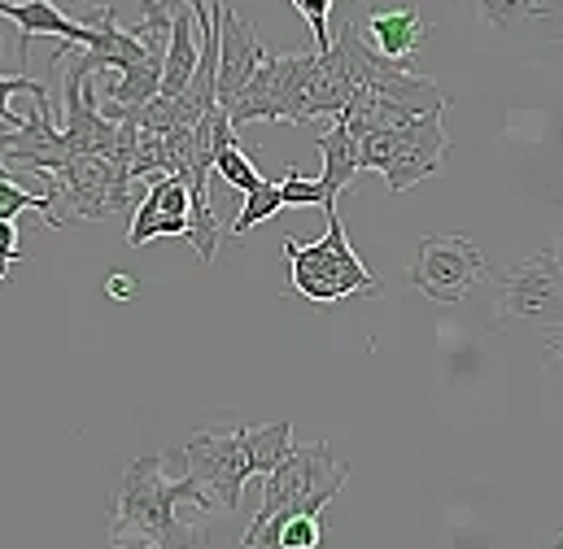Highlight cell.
<instances>
[{
	"label": "cell",
	"mask_w": 563,
	"mask_h": 549,
	"mask_svg": "<svg viewBox=\"0 0 563 549\" xmlns=\"http://www.w3.org/2000/svg\"><path fill=\"white\" fill-rule=\"evenodd\" d=\"M319 53H284V57H263L254 79L241 88V97L228 105L232 127L245 123H306V97L314 79Z\"/></svg>",
	"instance_id": "277c9868"
},
{
	"label": "cell",
	"mask_w": 563,
	"mask_h": 549,
	"mask_svg": "<svg viewBox=\"0 0 563 549\" xmlns=\"http://www.w3.org/2000/svg\"><path fill=\"white\" fill-rule=\"evenodd\" d=\"M201 61V44H197V18L192 9H175L170 22V44H166V66H162V97H179Z\"/></svg>",
	"instance_id": "2e32d148"
},
{
	"label": "cell",
	"mask_w": 563,
	"mask_h": 549,
	"mask_svg": "<svg viewBox=\"0 0 563 549\" xmlns=\"http://www.w3.org/2000/svg\"><path fill=\"white\" fill-rule=\"evenodd\" d=\"M472 13L489 31H525V26L563 31V0H472Z\"/></svg>",
	"instance_id": "9a60e30c"
},
{
	"label": "cell",
	"mask_w": 563,
	"mask_h": 549,
	"mask_svg": "<svg viewBox=\"0 0 563 549\" xmlns=\"http://www.w3.org/2000/svg\"><path fill=\"white\" fill-rule=\"evenodd\" d=\"M210 13H214V26H219V105L228 110L241 97V88L254 79V70L263 66L267 48L258 40V26L250 18H241L232 4L214 0Z\"/></svg>",
	"instance_id": "30bf717a"
},
{
	"label": "cell",
	"mask_w": 563,
	"mask_h": 549,
	"mask_svg": "<svg viewBox=\"0 0 563 549\" xmlns=\"http://www.w3.org/2000/svg\"><path fill=\"white\" fill-rule=\"evenodd\" d=\"M132 175L119 170L110 157H92V153H75L48 183V197L57 205H66V223L70 219H110L119 210L132 205Z\"/></svg>",
	"instance_id": "8992f818"
},
{
	"label": "cell",
	"mask_w": 563,
	"mask_h": 549,
	"mask_svg": "<svg viewBox=\"0 0 563 549\" xmlns=\"http://www.w3.org/2000/svg\"><path fill=\"white\" fill-rule=\"evenodd\" d=\"M184 467L188 475L214 497V506L236 511L250 471V449H245V427H219V432H192L184 445Z\"/></svg>",
	"instance_id": "ba28073f"
},
{
	"label": "cell",
	"mask_w": 563,
	"mask_h": 549,
	"mask_svg": "<svg viewBox=\"0 0 563 549\" xmlns=\"http://www.w3.org/2000/svg\"><path fill=\"white\" fill-rule=\"evenodd\" d=\"M498 323L551 332L563 323V267L551 249L516 262L498 288Z\"/></svg>",
	"instance_id": "5b68a950"
},
{
	"label": "cell",
	"mask_w": 563,
	"mask_h": 549,
	"mask_svg": "<svg viewBox=\"0 0 563 549\" xmlns=\"http://www.w3.org/2000/svg\"><path fill=\"white\" fill-rule=\"evenodd\" d=\"M70 157H75V148H70V139L62 136V127L53 123L48 101H35V110L22 119V127L0 132V161L4 166H31L48 183Z\"/></svg>",
	"instance_id": "8fae6325"
},
{
	"label": "cell",
	"mask_w": 563,
	"mask_h": 549,
	"mask_svg": "<svg viewBox=\"0 0 563 549\" xmlns=\"http://www.w3.org/2000/svg\"><path fill=\"white\" fill-rule=\"evenodd\" d=\"M542 345H547V358L563 367V323L560 327H551V332H542Z\"/></svg>",
	"instance_id": "cb8c5ba5"
},
{
	"label": "cell",
	"mask_w": 563,
	"mask_h": 549,
	"mask_svg": "<svg viewBox=\"0 0 563 549\" xmlns=\"http://www.w3.org/2000/svg\"><path fill=\"white\" fill-rule=\"evenodd\" d=\"M551 549H563V537H555V541H551Z\"/></svg>",
	"instance_id": "484cf974"
},
{
	"label": "cell",
	"mask_w": 563,
	"mask_h": 549,
	"mask_svg": "<svg viewBox=\"0 0 563 549\" xmlns=\"http://www.w3.org/2000/svg\"><path fill=\"white\" fill-rule=\"evenodd\" d=\"M407 279L428 301L459 305L485 279V254L467 236H423Z\"/></svg>",
	"instance_id": "52a82bcc"
},
{
	"label": "cell",
	"mask_w": 563,
	"mask_h": 549,
	"mask_svg": "<svg viewBox=\"0 0 563 549\" xmlns=\"http://www.w3.org/2000/svg\"><path fill=\"white\" fill-rule=\"evenodd\" d=\"M328 9H332V0H297V13H301V18L310 22V31H314V53H328V48H332Z\"/></svg>",
	"instance_id": "7402d4cb"
},
{
	"label": "cell",
	"mask_w": 563,
	"mask_h": 549,
	"mask_svg": "<svg viewBox=\"0 0 563 549\" xmlns=\"http://www.w3.org/2000/svg\"><path fill=\"white\" fill-rule=\"evenodd\" d=\"M350 480V467L332 458L328 440H314V445H292V453L284 458L280 467L267 475L263 484V506L258 515L250 519V528L241 533L245 537H258L263 528L292 519V515H323V506L332 497H341Z\"/></svg>",
	"instance_id": "3957f363"
},
{
	"label": "cell",
	"mask_w": 563,
	"mask_h": 549,
	"mask_svg": "<svg viewBox=\"0 0 563 549\" xmlns=\"http://www.w3.org/2000/svg\"><path fill=\"white\" fill-rule=\"evenodd\" d=\"M245 449H250V471L267 480L292 453V423L276 418V423H263V427H245Z\"/></svg>",
	"instance_id": "e0dca14e"
},
{
	"label": "cell",
	"mask_w": 563,
	"mask_h": 549,
	"mask_svg": "<svg viewBox=\"0 0 563 549\" xmlns=\"http://www.w3.org/2000/svg\"><path fill=\"white\" fill-rule=\"evenodd\" d=\"M106 292L114 296V301H128V296H136V279L128 271H110V279H106Z\"/></svg>",
	"instance_id": "603a6c76"
},
{
	"label": "cell",
	"mask_w": 563,
	"mask_h": 549,
	"mask_svg": "<svg viewBox=\"0 0 563 549\" xmlns=\"http://www.w3.org/2000/svg\"><path fill=\"white\" fill-rule=\"evenodd\" d=\"M162 453L136 458L119 493L110 502V546L114 549H197L206 546V519H179V506H197L201 515L214 511V497L192 480H166Z\"/></svg>",
	"instance_id": "6da1fadb"
},
{
	"label": "cell",
	"mask_w": 563,
	"mask_h": 549,
	"mask_svg": "<svg viewBox=\"0 0 563 549\" xmlns=\"http://www.w3.org/2000/svg\"><path fill=\"white\" fill-rule=\"evenodd\" d=\"M280 197H284V210L292 205V210H301V205H328V197H323V183L319 179H306L297 166H288V175L280 179Z\"/></svg>",
	"instance_id": "ffe728a7"
},
{
	"label": "cell",
	"mask_w": 563,
	"mask_h": 549,
	"mask_svg": "<svg viewBox=\"0 0 563 549\" xmlns=\"http://www.w3.org/2000/svg\"><path fill=\"white\" fill-rule=\"evenodd\" d=\"M214 175H219L228 188H236V192H254V188L267 179V175H263V170H258V166H254L236 144H228V148L214 157Z\"/></svg>",
	"instance_id": "d6986e66"
},
{
	"label": "cell",
	"mask_w": 563,
	"mask_h": 549,
	"mask_svg": "<svg viewBox=\"0 0 563 549\" xmlns=\"http://www.w3.org/2000/svg\"><path fill=\"white\" fill-rule=\"evenodd\" d=\"M363 35H367V44H372L380 57L411 66V61H416V53L423 48V40H428V22L420 18V9H416V4L376 9V13L367 18V31H363Z\"/></svg>",
	"instance_id": "4fadbf2b"
},
{
	"label": "cell",
	"mask_w": 563,
	"mask_h": 549,
	"mask_svg": "<svg viewBox=\"0 0 563 549\" xmlns=\"http://www.w3.org/2000/svg\"><path fill=\"white\" fill-rule=\"evenodd\" d=\"M441 119H445V110L411 119V123H402L394 132V157L385 166V183L394 192H407V188H416L428 175L441 170V161L450 153V136H445V123Z\"/></svg>",
	"instance_id": "9c48e42d"
},
{
	"label": "cell",
	"mask_w": 563,
	"mask_h": 549,
	"mask_svg": "<svg viewBox=\"0 0 563 549\" xmlns=\"http://www.w3.org/2000/svg\"><path fill=\"white\" fill-rule=\"evenodd\" d=\"M188 9H192V18H197V26H206V22H210V9H206V0H188Z\"/></svg>",
	"instance_id": "d4e9b609"
},
{
	"label": "cell",
	"mask_w": 563,
	"mask_h": 549,
	"mask_svg": "<svg viewBox=\"0 0 563 549\" xmlns=\"http://www.w3.org/2000/svg\"><path fill=\"white\" fill-rule=\"evenodd\" d=\"M328 214V236L301 245L297 236H284V258H288V288L314 305H336L345 296H380V279L363 267V258L345 240V223L332 210Z\"/></svg>",
	"instance_id": "7a4b0ae2"
},
{
	"label": "cell",
	"mask_w": 563,
	"mask_h": 549,
	"mask_svg": "<svg viewBox=\"0 0 563 549\" xmlns=\"http://www.w3.org/2000/svg\"><path fill=\"white\" fill-rule=\"evenodd\" d=\"M88 26H92V40L84 48H75L88 70H119L123 75V70H132L136 61L148 57V48H144L141 40L128 26H119L110 4H92L88 9Z\"/></svg>",
	"instance_id": "7c38bea8"
},
{
	"label": "cell",
	"mask_w": 563,
	"mask_h": 549,
	"mask_svg": "<svg viewBox=\"0 0 563 549\" xmlns=\"http://www.w3.org/2000/svg\"><path fill=\"white\" fill-rule=\"evenodd\" d=\"M314 144H319V153H323V175H319L323 197H328L323 210H332L336 197H341V192L354 183V175L363 170V161H358V136H354L341 119H332V127H328L323 136H314Z\"/></svg>",
	"instance_id": "5bb4252c"
},
{
	"label": "cell",
	"mask_w": 563,
	"mask_h": 549,
	"mask_svg": "<svg viewBox=\"0 0 563 549\" xmlns=\"http://www.w3.org/2000/svg\"><path fill=\"white\" fill-rule=\"evenodd\" d=\"M292 9H297V0H292Z\"/></svg>",
	"instance_id": "4316f807"
},
{
	"label": "cell",
	"mask_w": 563,
	"mask_h": 549,
	"mask_svg": "<svg viewBox=\"0 0 563 549\" xmlns=\"http://www.w3.org/2000/svg\"><path fill=\"white\" fill-rule=\"evenodd\" d=\"M13 92H31V101H48V88L40 79H31V75H0V123H9V127H22V119L9 105Z\"/></svg>",
	"instance_id": "44dd1931"
},
{
	"label": "cell",
	"mask_w": 563,
	"mask_h": 549,
	"mask_svg": "<svg viewBox=\"0 0 563 549\" xmlns=\"http://www.w3.org/2000/svg\"><path fill=\"white\" fill-rule=\"evenodd\" d=\"M284 210V197H280V183H272V179H263L254 192H245V205H241V214H236V223H232V240H241L245 232H254L258 223H267V219H276Z\"/></svg>",
	"instance_id": "ac0fdd59"
}]
</instances>
